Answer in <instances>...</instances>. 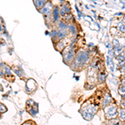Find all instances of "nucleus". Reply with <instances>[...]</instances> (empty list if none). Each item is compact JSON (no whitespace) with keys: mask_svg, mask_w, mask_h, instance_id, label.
I'll return each instance as SVG.
<instances>
[{"mask_svg":"<svg viewBox=\"0 0 125 125\" xmlns=\"http://www.w3.org/2000/svg\"><path fill=\"white\" fill-rule=\"evenodd\" d=\"M53 9V4L52 3V2L49 0V1H48L47 3H46L45 4H44L43 7H42L41 9L39 10V11L43 16H45V17L47 18V17H49V16L52 14Z\"/></svg>","mask_w":125,"mask_h":125,"instance_id":"nucleus-1","label":"nucleus"},{"mask_svg":"<svg viewBox=\"0 0 125 125\" xmlns=\"http://www.w3.org/2000/svg\"><path fill=\"white\" fill-rule=\"evenodd\" d=\"M48 1H49V0H33V3H34V5H35L36 9L38 10H39Z\"/></svg>","mask_w":125,"mask_h":125,"instance_id":"nucleus-2","label":"nucleus"},{"mask_svg":"<svg viewBox=\"0 0 125 125\" xmlns=\"http://www.w3.org/2000/svg\"><path fill=\"white\" fill-rule=\"evenodd\" d=\"M7 111V108L5 107L4 104H0V114H3V113H5Z\"/></svg>","mask_w":125,"mask_h":125,"instance_id":"nucleus-3","label":"nucleus"},{"mask_svg":"<svg viewBox=\"0 0 125 125\" xmlns=\"http://www.w3.org/2000/svg\"><path fill=\"white\" fill-rule=\"evenodd\" d=\"M2 89H3V88H2V86L0 85V90H2Z\"/></svg>","mask_w":125,"mask_h":125,"instance_id":"nucleus-4","label":"nucleus"},{"mask_svg":"<svg viewBox=\"0 0 125 125\" xmlns=\"http://www.w3.org/2000/svg\"><path fill=\"white\" fill-rule=\"evenodd\" d=\"M0 117H1V115H0Z\"/></svg>","mask_w":125,"mask_h":125,"instance_id":"nucleus-5","label":"nucleus"}]
</instances>
